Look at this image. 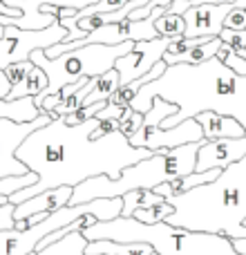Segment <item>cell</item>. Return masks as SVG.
Returning a JSON list of instances; mask_svg holds the SVG:
<instances>
[{"mask_svg":"<svg viewBox=\"0 0 246 255\" xmlns=\"http://www.w3.org/2000/svg\"><path fill=\"white\" fill-rule=\"evenodd\" d=\"M97 126V117L79 126H67L63 117H56L47 126L31 132L16 150V159L25 163L27 170L36 172L38 181L9 195V202L20 204L58 186L74 188L81 181L97 175L117 179L125 168L152 154L145 148L130 145L119 130L92 139Z\"/></svg>","mask_w":246,"mask_h":255,"instance_id":"6da1fadb","label":"cell"},{"mask_svg":"<svg viewBox=\"0 0 246 255\" xmlns=\"http://www.w3.org/2000/svg\"><path fill=\"white\" fill-rule=\"evenodd\" d=\"M154 97L177 106V112L163 119L161 128H172L199 112H217L238 119L246 130V74H235L215 56L197 65H168L159 79L136 92L130 108L143 115L150 110Z\"/></svg>","mask_w":246,"mask_h":255,"instance_id":"7a4b0ae2","label":"cell"},{"mask_svg":"<svg viewBox=\"0 0 246 255\" xmlns=\"http://www.w3.org/2000/svg\"><path fill=\"white\" fill-rule=\"evenodd\" d=\"M172 213L166 224L197 233L224 235L231 242L246 238V157L226 166L220 177L168 197Z\"/></svg>","mask_w":246,"mask_h":255,"instance_id":"3957f363","label":"cell"},{"mask_svg":"<svg viewBox=\"0 0 246 255\" xmlns=\"http://www.w3.org/2000/svg\"><path fill=\"white\" fill-rule=\"evenodd\" d=\"M88 242L112 240V242H141L150 244L159 255H242L224 235L197 233L166 222L143 224L136 217H115L108 222H94L81 231Z\"/></svg>","mask_w":246,"mask_h":255,"instance_id":"277c9868","label":"cell"},{"mask_svg":"<svg viewBox=\"0 0 246 255\" xmlns=\"http://www.w3.org/2000/svg\"><path fill=\"white\" fill-rule=\"evenodd\" d=\"M204 141L197 143H184L170 150H159L152 152L150 157L136 161L134 166L125 168L121 177L110 179L108 175H97L90 179L81 181L74 186L70 197V206H79V204H88L92 199H112L123 197L130 190L148 188L152 190L154 186L166 184L170 179L184 177L195 172V161H197V150Z\"/></svg>","mask_w":246,"mask_h":255,"instance_id":"5b68a950","label":"cell"},{"mask_svg":"<svg viewBox=\"0 0 246 255\" xmlns=\"http://www.w3.org/2000/svg\"><path fill=\"white\" fill-rule=\"evenodd\" d=\"M134 47L132 40L119 45H85V47H76L70 52H63L54 58H47L43 54V49L31 52L29 61L36 67L47 74V88L43 92H38L34 97V106L40 110V103L45 97L56 94L61 88L74 83L79 79H97V76L106 74L108 70H112L117 63V58H121L123 54H127Z\"/></svg>","mask_w":246,"mask_h":255,"instance_id":"8992f818","label":"cell"},{"mask_svg":"<svg viewBox=\"0 0 246 255\" xmlns=\"http://www.w3.org/2000/svg\"><path fill=\"white\" fill-rule=\"evenodd\" d=\"M67 29L61 22L45 27V29H18V27H4V34L0 38V70H4L11 63L29 61L31 52L47 49L56 43H63Z\"/></svg>","mask_w":246,"mask_h":255,"instance_id":"52a82bcc","label":"cell"},{"mask_svg":"<svg viewBox=\"0 0 246 255\" xmlns=\"http://www.w3.org/2000/svg\"><path fill=\"white\" fill-rule=\"evenodd\" d=\"M127 141L134 148H145L150 152H159V150H170V148H177V145L197 143V141H206V139L202 134V126L193 117V119H186L172 128L141 126Z\"/></svg>","mask_w":246,"mask_h":255,"instance_id":"ba28073f","label":"cell"},{"mask_svg":"<svg viewBox=\"0 0 246 255\" xmlns=\"http://www.w3.org/2000/svg\"><path fill=\"white\" fill-rule=\"evenodd\" d=\"M49 121H52V117L47 112L36 117L34 121H25V124H18V121L11 119H0V179L13 175H25L27 166L16 159V150L20 148V143L31 132L47 126Z\"/></svg>","mask_w":246,"mask_h":255,"instance_id":"9c48e42d","label":"cell"},{"mask_svg":"<svg viewBox=\"0 0 246 255\" xmlns=\"http://www.w3.org/2000/svg\"><path fill=\"white\" fill-rule=\"evenodd\" d=\"M170 40L172 38H168V36H157V38H152V40H136L130 52L123 54L121 58H117L115 70L119 72L121 85L143 76L154 63L161 61L168 45H170Z\"/></svg>","mask_w":246,"mask_h":255,"instance_id":"30bf717a","label":"cell"},{"mask_svg":"<svg viewBox=\"0 0 246 255\" xmlns=\"http://www.w3.org/2000/svg\"><path fill=\"white\" fill-rule=\"evenodd\" d=\"M235 4H195L188 7L181 16H184L186 29L184 38H199V36H220L224 29V18L226 13L233 9Z\"/></svg>","mask_w":246,"mask_h":255,"instance_id":"8fae6325","label":"cell"},{"mask_svg":"<svg viewBox=\"0 0 246 255\" xmlns=\"http://www.w3.org/2000/svg\"><path fill=\"white\" fill-rule=\"evenodd\" d=\"M246 157V134L235 136V139H213L204 141L197 150V161H195V172L211 170V168H222L240 161Z\"/></svg>","mask_w":246,"mask_h":255,"instance_id":"7c38bea8","label":"cell"},{"mask_svg":"<svg viewBox=\"0 0 246 255\" xmlns=\"http://www.w3.org/2000/svg\"><path fill=\"white\" fill-rule=\"evenodd\" d=\"M72 186H58V188H49L45 193H38L34 197L25 199V202L16 204L13 208V220H27L31 215H38V213H54L58 208L67 206L72 197Z\"/></svg>","mask_w":246,"mask_h":255,"instance_id":"4fadbf2b","label":"cell"},{"mask_svg":"<svg viewBox=\"0 0 246 255\" xmlns=\"http://www.w3.org/2000/svg\"><path fill=\"white\" fill-rule=\"evenodd\" d=\"M195 119L202 126V134L206 141L235 139V136L246 134L244 126L240 124L238 119H233V117H224V115H217V112H199Z\"/></svg>","mask_w":246,"mask_h":255,"instance_id":"5bb4252c","label":"cell"},{"mask_svg":"<svg viewBox=\"0 0 246 255\" xmlns=\"http://www.w3.org/2000/svg\"><path fill=\"white\" fill-rule=\"evenodd\" d=\"M222 172V168H211V170H199V172H190V175H184V177H177V179H170L166 184H159L154 186V193L161 195L163 199L168 197H175V195H181L186 190L195 188V186H202V184H208V181L217 179Z\"/></svg>","mask_w":246,"mask_h":255,"instance_id":"9a60e30c","label":"cell"},{"mask_svg":"<svg viewBox=\"0 0 246 255\" xmlns=\"http://www.w3.org/2000/svg\"><path fill=\"white\" fill-rule=\"evenodd\" d=\"M85 255H154V249L150 244H141V242L94 240V242H88Z\"/></svg>","mask_w":246,"mask_h":255,"instance_id":"2e32d148","label":"cell"},{"mask_svg":"<svg viewBox=\"0 0 246 255\" xmlns=\"http://www.w3.org/2000/svg\"><path fill=\"white\" fill-rule=\"evenodd\" d=\"M220 47H222V38H220V36H208L204 43H199V45H195V47L186 49L184 54L163 56V63H166V65H175V63H188V65H197V63H204V61H208V58H213Z\"/></svg>","mask_w":246,"mask_h":255,"instance_id":"e0dca14e","label":"cell"},{"mask_svg":"<svg viewBox=\"0 0 246 255\" xmlns=\"http://www.w3.org/2000/svg\"><path fill=\"white\" fill-rule=\"evenodd\" d=\"M119 85H121L119 72L112 67V70H108L106 74L92 79V90H90V94L85 97L83 106H92V103H99V101H108V99L119 90Z\"/></svg>","mask_w":246,"mask_h":255,"instance_id":"ac0fdd59","label":"cell"},{"mask_svg":"<svg viewBox=\"0 0 246 255\" xmlns=\"http://www.w3.org/2000/svg\"><path fill=\"white\" fill-rule=\"evenodd\" d=\"M85 247H88V240L83 238V233L81 231H72L63 240L36 251V255H85Z\"/></svg>","mask_w":246,"mask_h":255,"instance_id":"d6986e66","label":"cell"},{"mask_svg":"<svg viewBox=\"0 0 246 255\" xmlns=\"http://www.w3.org/2000/svg\"><path fill=\"white\" fill-rule=\"evenodd\" d=\"M123 208H121V217H132L139 208H148L152 204L163 202L161 195H157L154 190L148 188H139V190H130V193L123 195Z\"/></svg>","mask_w":246,"mask_h":255,"instance_id":"ffe728a7","label":"cell"},{"mask_svg":"<svg viewBox=\"0 0 246 255\" xmlns=\"http://www.w3.org/2000/svg\"><path fill=\"white\" fill-rule=\"evenodd\" d=\"M47 88V74H45L40 67H31V72L27 74L25 83L20 85V88H13L9 90L7 94V101H16V99H22V97H36L38 92H43V90Z\"/></svg>","mask_w":246,"mask_h":255,"instance_id":"44dd1931","label":"cell"},{"mask_svg":"<svg viewBox=\"0 0 246 255\" xmlns=\"http://www.w3.org/2000/svg\"><path fill=\"white\" fill-rule=\"evenodd\" d=\"M154 29H157L159 36H168V38L184 36V29H186L184 16H179V13H168L166 9H163V13L154 20Z\"/></svg>","mask_w":246,"mask_h":255,"instance_id":"7402d4cb","label":"cell"},{"mask_svg":"<svg viewBox=\"0 0 246 255\" xmlns=\"http://www.w3.org/2000/svg\"><path fill=\"white\" fill-rule=\"evenodd\" d=\"M175 112H177L175 103H168V101H163V99L154 97L150 110L143 112V126H161V121L172 117Z\"/></svg>","mask_w":246,"mask_h":255,"instance_id":"603a6c76","label":"cell"},{"mask_svg":"<svg viewBox=\"0 0 246 255\" xmlns=\"http://www.w3.org/2000/svg\"><path fill=\"white\" fill-rule=\"evenodd\" d=\"M170 213H172V204H168L166 199H163V202L152 204V206H148V208H139L132 217H136V220L143 222V224H157V222L166 220Z\"/></svg>","mask_w":246,"mask_h":255,"instance_id":"cb8c5ba5","label":"cell"},{"mask_svg":"<svg viewBox=\"0 0 246 255\" xmlns=\"http://www.w3.org/2000/svg\"><path fill=\"white\" fill-rule=\"evenodd\" d=\"M141 126H143V115H141V112H134L130 106H127L125 110H123V115L119 117V132L125 136V139H130Z\"/></svg>","mask_w":246,"mask_h":255,"instance_id":"d4e9b609","label":"cell"},{"mask_svg":"<svg viewBox=\"0 0 246 255\" xmlns=\"http://www.w3.org/2000/svg\"><path fill=\"white\" fill-rule=\"evenodd\" d=\"M31 67H34V63H31V61L11 63V65L4 67V74H7L9 83H11V90L13 88H20V85L25 83V79H27V74L31 72Z\"/></svg>","mask_w":246,"mask_h":255,"instance_id":"484cf974","label":"cell"},{"mask_svg":"<svg viewBox=\"0 0 246 255\" xmlns=\"http://www.w3.org/2000/svg\"><path fill=\"white\" fill-rule=\"evenodd\" d=\"M125 2H130V0H99V2L90 4V7L81 9V11H76V18H85V16H92V13H110V11H117V9H121ZM74 18V20H76Z\"/></svg>","mask_w":246,"mask_h":255,"instance_id":"4316f807","label":"cell"},{"mask_svg":"<svg viewBox=\"0 0 246 255\" xmlns=\"http://www.w3.org/2000/svg\"><path fill=\"white\" fill-rule=\"evenodd\" d=\"M13 208H16V204L9 202V197H0V231L13 229V224H16Z\"/></svg>","mask_w":246,"mask_h":255,"instance_id":"83f0119b","label":"cell"},{"mask_svg":"<svg viewBox=\"0 0 246 255\" xmlns=\"http://www.w3.org/2000/svg\"><path fill=\"white\" fill-rule=\"evenodd\" d=\"M226 29H246V9L244 7H233L224 18Z\"/></svg>","mask_w":246,"mask_h":255,"instance_id":"f1b7e54d","label":"cell"},{"mask_svg":"<svg viewBox=\"0 0 246 255\" xmlns=\"http://www.w3.org/2000/svg\"><path fill=\"white\" fill-rule=\"evenodd\" d=\"M222 43L231 45V47H244L246 49V29H222L220 31Z\"/></svg>","mask_w":246,"mask_h":255,"instance_id":"f546056e","label":"cell"},{"mask_svg":"<svg viewBox=\"0 0 246 255\" xmlns=\"http://www.w3.org/2000/svg\"><path fill=\"white\" fill-rule=\"evenodd\" d=\"M172 0H148V2L143 4V7H136V9H132L130 11V20H143V18H148L150 16V11H152L154 7H168Z\"/></svg>","mask_w":246,"mask_h":255,"instance_id":"4dcf8cb0","label":"cell"},{"mask_svg":"<svg viewBox=\"0 0 246 255\" xmlns=\"http://www.w3.org/2000/svg\"><path fill=\"white\" fill-rule=\"evenodd\" d=\"M123 110H125V108H121V106H115V103H110V101H108L106 106H103L101 110H99V112H97V115H94V117H97L99 121H103V119H119V117L123 115Z\"/></svg>","mask_w":246,"mask_h":255,"instance_id":"1f68e13d","label":"cell"},{"mask_svg":"<svg viewBox=\"0 0 246 255\" xmlns=\"http://www.w3.org/2000/svg\"><path fill=\"white\" fill-rule=\"evenodd\" d=\"M9 90H11V83H9L7 74H4V70H0V99H7Z\"/></svg>","mask_w":246,"mask_h":255,"instance_id":"d6a6232c","label":"cell"},{"mask_svg":"<svg viewBox=\"0 0 246 255\" xmlns=\"http://www.w3.org/2000/svg\"><path fill=\"white\" fill-rule=\"evenodd\" d=\"M233 247H235V251H238V253L246 255V238H242V240H233Z\"/></svg>","mask_w":246,"mask_h":255,"instance_id":"836d02e7","label":"cell"},{"mask_svg":"<svg viewBox=\"0 0 246 255\" xmlns=\"http://www.w3.org/2000/svg\"><path fill=\"white\" fill-rule=\"evenodd\" d=\"M2 34H4V27H2V25H0V38H2Z\"/></svg>","mask_w":246,"mask_h":255,"instance_id":"e575fe53","label":"cell"},{"mask_svg":"<svg viewBox=\"0 0 246 255\" xmlns=\"http://www.w3.org/2000/svg\"><path fill=\"white\" fill-rule=\"evenodd\" d=\"M244 226H246V220H244Z\"/></svg>","mask_w":246,"mask_h":255,"instance_id":"d590c367","label":"cell"}]
</instances>
